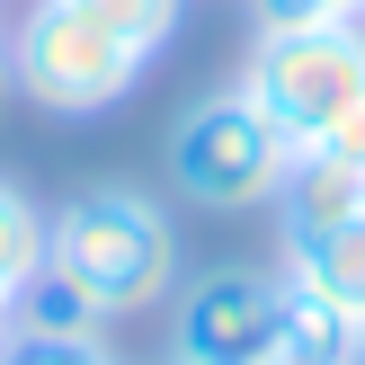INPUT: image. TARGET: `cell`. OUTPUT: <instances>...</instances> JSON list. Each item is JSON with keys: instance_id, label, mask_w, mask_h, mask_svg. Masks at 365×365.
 I'll return each instance as SVG.
<instances>
[{"instance_id": "cell-1", "label": "cell", "mask_w": 365, "mask_h": 365, "mask_svg": "<svg viewBox=\"0 0 365 365\" xmlns=\"http://www.w3.org/2000/svg\"><path fill=\"white\" fill-rule=\"evenodd\" d=\"M45 267L98 321H143L178 294V223L143 187H81L45 223Z\"/></svg>"}, {"instance_id": "cell-2", "label": "cell", "mask_w": 365, "mask_h": 365, "mask_svg": "<svg viewBox=\"0 0 365 365\" xmlns=\"http://www.w3.org/2000/svg\"><path fill=\"white\" fill-rule=\"evenodd\" d=\"M232 89L294 152H312L348 107H365V18H348V27H259Z\"/></svg>"}, {"instance_id": "cell-3", "label": "cell", "mask_w": 365, "mask_h": 365, "mask_svg": "<svg viewBox=\"0 0 365 365\" xmlns=\"http://www.w3.org/2000/svg\"><path fill=\"white\" fill-rule=\"evenodd\" d=\"M143 71H152V53L71 0H27V18L9 27V89L45 116H98V107L134 98Z\"/></svg>"}, {"instance_id": "cell-4", "label": "cell", "mask_w": 365, "mask_h": 365, "mask_svg": "<svg viewBox=\"0 0 365 365\" xmlns=\"http://www.w3.org/2000/svg\"><path fill=\"white\" fill-rule=\"evenodd\" d=\"M285 170H294V143L241 98V89H214L178 116L170 134V187L205 214H259L277 205Z\"/></svg>"}, {"instance_id": "cell-5", "label": "cell", "mask_w": 365, "mask_h": 365, "mask_svg": "<svg viewBox=\"0 0 365 365\" xmlns=\"http://www.w3.org/2000/svg\"><path fill=\"white\" fill-rule=\"evenodd\" d=\"M285 277L267 267H205L170 294V365H267L277 356Z\"/></svg>"}, {"instance_id": "cell-6", "label": "cell", "mask_w": 365, "mask_h": 365, "mask_svg": "<svg viewBox=\"0 0 365 365\" xmlns=\"http://www.w3.org/2000/svg\"><path fill=\"white\" fill-rule=\"evenodd\" d=\"M348 214H365V178L348 170V160H330V152H294V170H285V187H277L285 250H303V241H321V232H339Z\"/></svg>"}, {"instance_id": "cell-7", "label": "cell", "mask_w": 365, "mask_h": 365, "mask_svg": "<svg viewBox=\"0 0 365 365\" xmlns=\"http://www.w3.org/2000/svg\"><path fill=\"white\" fill-rule=\"evenodd\" d=\"M277 356H285V365H365V330H356V312H339L330 294H312V285L285 277Z\"/></svg>"}, {"instance_id": "cell-8", "label": "cell", "mask_w": 365, "mask_h": 365, "mask_svg": "<svg viewBox=\"0 0 365 365\" xmlns=\"http://www.w3.org/2000/svg\"><path fill=\"white\" fill-rule=\"evenodd\" d=\"M285 277L365 321V214H348L339 232H321V241H303V250H285Z\"/></svg>"}, {"instance_id": "cell-9", "label": "cell", "mask_w": 365, "mask_h": 365, "mask_svg": "<svg viewBox=\"0 0 365 365\" xmlns=\"http://www.w3.org/2000/svg\"><path fill=\"white\" fill-rule=\"evenodd\" d=\"M45 223L53 214L36 205L27 187L0 178V294H27V285L45 277Z\"/></svg>"}, {"instance_id": "cell-10", "label": "cell", "mask_w": 365, "mask_h": 365, "mask_svg": "<svg viewBox=\"0 0 365 365\" xmlns=\"http://www.w3.org/2000/svg\"><path fill=\"white\" fill-rule=\"evenodd\" d=\"M71 9H89L98 27H116L125 45H143V53H160L178 36V18H187V0H71Z\"/></svg>"}, {"instance_id": "cell-11", "label": "cell", "mask_w": 365, "mask_h": 365, "mask_svg": "<svg viewBox=\"0 0 365 365\" xmlns=\"http://www.w3.org/2000/svg\"><path fill=\"white\" fill-rule=\"evenodd\" d=\"M0 365H116V348L98 330H9Z\"/></svg>"}, {"instance_id": "cell-12", "label": "cell", "mask_w": 365, "mask_h": 365, "mask_svg": "<svg viewBox=\"0 0 365 365\" xmlns=\"http://www.w3.org/2000/svg\"><path fill=\"white\" fill-rule=\"evenodd\" d=\"M18 330H107V321H98V312H89V303H81V294H71V285L45 267V277L18 294Z\"/></svg>"}, {"instance_id": "cell-13", "label": "cell", "mask_w": 365, "mask_h": 365, "mask_svg": "<svg viewBox=\"0 0 365 365\" xmlns=\"http://www.w3.org/2000/svg\"><path fill=\"white\" fill-rule=\"evenodd\" d=\"M250 18L259 27H348L365 18V0H250Z\"/></svg>"}, {"instance_id": "cell-14", "label": "cell", "mask_w": 365, "mask_h": 365, "mask_svg": "<svg viewBox=\"0 0 365 365\" xmlns=\"http://www.w3.org/2000/svg\"><path fill=\"white\" fill-rule=\"evenodd\" d=\"M312 152H330V160H348V170L365 178V107H348V116H339V125H330V134H321V143H312Z\"/></svg>"}, {"instance_id": "cell-15", "label": "cell", "mask_w": 365, "mask_h": 365, "mask_svg": "<svg viewBox=\"0 0 365 365\" xmlns=\"http://www.w3.org/2000/svg\"><path fill=\"white\" fill-rule=\"evenodd\" d=\"M18 330V294H0V339H9Z\"/></svg>"}, {"instance_id": "cell-16", "label": "cell", "mask_w": 365, "mask_h": 365, "mask_svg": "<svg viewBox=\"0 0 365 365\" xmlns=\"http://www.w3.org/2000/svg\"><path fill=\"white\" fill-rule=\"evenodd\" d=\"M0 98H9V36H0Z\"/></svg>"}, {"instance_id": "cell-17", "label": "cell", "mask_w": 365, "mask_h": 365, "mask_svg": "<svg viewBox=\"0 0 365 365\" xmlns=\"http://www.w3.org/2000/svg\"><path fill=\"white\" fill-rule=\"evenodd\" d=\"M267 365H285V356H267Z\"/></svg>"}, {"instance_id": "cell-18", "label": "cell", "mask_w": 365, "mask_h": 365, "mask_svg": "<svg viewBox=\"0 0 365 365\" xmlns=\"http://www.w3.org/2000/svg\"><path fill=\"white\" fill-rule=\"evenodd\" d=\"M356 330H365V321H356Z\"/></svg>"}]
</instances>
